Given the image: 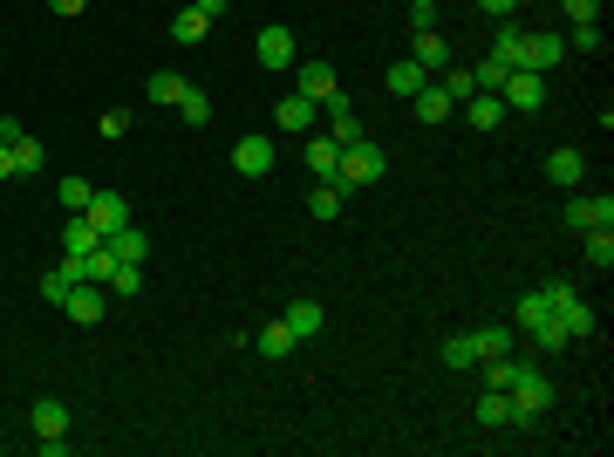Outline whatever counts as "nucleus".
<instances>
[{
  "mask_svg": "<svg viewBox=\"0 0 614 457\" xmlns=\"http://www.w3.org/2000/svg\"><path fill=\"white\" fill-rule=\"evenodd\" d=\"M505 396H512V423L526 430V423H539V417H546V403H553V382H546V376L533 369V362H526V369H519V382H512Z\"/></svg>",
  "mask_w": 614,
  "mask_h": 457,
  "instance_id": "obj_1",
  "label": "nucleus"
},
{
  "mask_svg": "<svg viewBox=\"0 0 614 457\" xmlns=\"http://www.w3.org/2000/svg\"><path fill=\"white\" fill-rule=\"evenodd\" d=\"M383 178V144H342V171H335V185L342 191H362V185H376Z\"/></svg>",
  "mask_w": 614,
  "mask_h": 457,
  "instance_id": "obj_2",
  "label": "nucleus"
},
{
  "mask_svg": "<svg viewBox=\"0 0 614 457\" xmlns=\"http://www.w3.org/2000/svg\"><path fill=\"white\" fill-rule=\"evenodd\" d=\"M28 423H35V437H41V457H62V451H69V410H62L55 396H41L35 410H28Z\"/></svg>",
  "mask_w": 614,
  "mask_h": 457,
  "instance_id": "obj_3",
  "label": "nucleus"
},
{
  "mask_svg": "<svg viewBox=\"0 0 614 457\" xmlns=\"http://www.w3.org/2000/svg\"><path fill=\"white\" fill-rule=\"evenodd\" d=\"M232 171H239V178H267L273 171V137L267 130H246V137L232 144Z\"/></svg>",
  "mask_w": 614,
  "mask_h": 457,
  "instance_id": "obj_4",
  "label": "nucleus"
},
{
  "mask_svg": "<svg viewBox=\"0 0 614 457\" xmlns=\"http://www.w3.org/2000/svg\"><path fill=\"white\" fill-rule=\"evenodd\" d=\"M560 55H567V35L539 28V35H526V41H519V62H512V69H533V76H546V69H553Z\"/></svg>",
  "mask_w": 614,
  "mask_h": 457,
  "instance_id": "obj_5",
  "label": "nucleus"
},
{
  "mask_svg": "<svg viewBox=\"0 0 614 457\" xmlns=\"http://www.w3.org/2000/svg\"><path fill=\"white\" fill-rule=\"evenodd\" d=\"M253 55H260V69H294V62H301V55H294V28L267 21V28L253 35Z\"/></svg>",
  "mask_w": 614,
  "mask_h": 457,
  "instance_id": "obj_6",
  "label": "nucleus"
},
{
  "mask_svg": "<svg viewBox=\"0 0 614 457\" xmlns=\"http://www.w3.org/2000/svg\"><path fill=\"white\" fill-rule=\"evenodd\" d=\"M82 219H89V226H96L103 239H110V232H123V226H130V198H123V191H96Z\"/></svg>",
  "mask_w": 614,
  "mask_h": 457,
  "instance_id": "obj_7",
  "label": "nucleus"
},
{
  "mask_svg": "<svg viewBox=\"0 0 614 457\" xmlns=\"http://www.w3.org/2000/svg\"><path fill=\"white\" fill-rule=\"evenodd\" d=\"M410 62H417L423 76H444V69H451V41L437 35V28H417V41H410Z\"/></svg>",
  "mask_w": 614,
  "mask_h": 457,
  "instance_id": "obj_8",
  "label": "nucleus"
},
{
  "mask_svg": "<svg viewBox=\"0 0 614 457\" xmlns=\"http://www.w3.org/2000/svg\"><path fill=\"white\" fill-rule=\"evenodd\" d=\"M321 110H328V137H335V144H362V137H369V130H362V116H355V103H348L342 89H335Z\"/></svg>",
  "mask_w": 614,
  "mask_h": 457,
  "instance_id": "obj_9",
  "label": "nucleus"
},
{
  "mask_svg": "<svg viewBox=\"0 0 614 457\" xmlns=\"http://www.w3.org/2000/svg\"><path fill=\"white\" fill-rule=\"evenodd\" d=\"M499 96H505V110H539V103H546V76H533V69H512Z\"/></svg>",
  "mask_w": 614,
  "mask_h": 457,
  "instance_id": "obj_10",
  "label": "nucleus"
},
{
  "mask_svg": "<svg viewBox=\"0 0 614 457\" xmlns=\"http://www.w3.org/2000/svg\"><path fill=\"white\" fill-rule=\"evenodd\" d=\"M458 110H464V123H471V130H499L505 116H512V110H505V96H499V89H478V96H464Z\"/></svg>",
  "mask_w": 614,
  "mask_h": 457,
  "instance_id": "obj_11",
  "label": "nucleus"
},
{
  "mask_svg": "<svg viewBox=\"0 0 614 457\" xmlns=\"http://www.w3.org/2000/svg\"><path fill=\"white\" fill-rule=\"evenodd\" d=\"M103 287H96V280H76V287H69V301H62V314H69V321H82V328H96V321H103Z\"/></svg>",
  "mask_w": 614,
  "mask_h": 457,
  "instance_id": "obj_12",
  "label": "nucleus"
},
{
  "mask_svg": "<svg viewBox=\"0 0 614 457\" xmlns=\"http://www.w3.org/2000/svg\"><path fill=\"white\" fill-rule=\"evenodd\" d=\"M294 89H301L307 103H328V96H335V89H342V82H335V62H294Z\"/></svg>",
  "mask_w": 614,
  "mask_h": 457,
  "instance_id": "obj_13",
  "label": "nucleus"
},
{
  "mask_svg": "<svg viewBox=\"0 0 614 457\" xmlns=\"http://www.w3.org/2000/svg\"><path fill=\"white\" fill-rule=\"evenodd\" d=\"M567 226L574 232H594V226H614V198H567Z\"/></svg>",
  "mask_w": 614,
  "mask_h": 457,
  "instance_id": "obj_14",
  "label": "nucleus"
},
{
  "mask_svg": "<svg viewBox=\"0 0 614 457\" xmlns=\"http://www.w3.org/2000/svg\"><path fill=\"white\" fill-rule=\"evenodd\" d=\"M410 110H417L423 123H444V116H458V103L444 96V82L430 76V82H423V89H417V96H410Z\"/></svg>",
  "mask_w": 614,
  "mask_h": 457,
  "instance_id": "obj_15",
  "label": "nucleus"
},
{
  "mask_svg": "<svg viewBox=\"0 0 614 457\" xmlns=\"http://www.w3.org/2000/svg\"><path fill=\"white\" fill-rule=\"evenodd\" d=\"M280 321L294 328V342H307V335H321V328H328V307H321V301H307V294H301V301L287 307Z\"/></svg>",
  "mask_w": 614,
  "mask_h": 457,
  "instance_id": "obj_16",
  "label": "nucleus"
},
{
  "mask_svg": "<svg viewBox=\"0 0 614 457\" xmlns=\"http://www.w3.org/2000/svg\"><path fill=\"white\" fill-rule=\"evenodd\" d=\"M110 253L123 260V267H144V260H151V232H144V226H123V232H110Z\"/></svg>",
  "mask_w": 614,
  "mask_h": 457,
  "instance_id": "obj_17",
  "label": "nucleus"
},
{
  "mask_svg": "<svg viewBox=\"0 0 614 457\" xmlns=\"http://www.w3.org/2000/svg\"><path fill=\"white\" fill-rule=\"evenodd\" d=\"M76 280H82V260H69V253H62V267H55V273H41V301H48V307H62Z\"/></svg>",
  "mask_w": 614,
  "mask_h": 457,
  "instance_id": "obj_18",
  "label": "nucleus"
},
{
  "mask_svg": "<svg viewBox=\"0 0 614 457\" xmlns=\"http://www.w3.org/2000/svg\"><path fill=\"white\" fill-rule=\"evenodd\" d=\"M307 171L328 185V178L342 171V144H335V137H307Z\"/></svg>",
  "mask_w": 614,
  "mask_h": 457,
  "instance_id": "obj_19",
  "label": "nucleus"
},
{
  "mask_svg": "<svg viewBox=\"0 0 614 457\" xmlns=\"http://www.w3.org/2000/svg\"><path fill=\"white\" fill-rule=\"evenodd\" d=\"M580 171H587V157H580L574 144H560V151L546 157V178H553V185H567V191L580 185Z\"/></svg>",
  "mask_w": 614,
  "mask_h": 457,
  "instance_id": "obj_20",
  "label": "nucleus"
},
{
  "mask_svg": "<svg viewBox=\"0 0 614 457\" xmlns=\"http://www.w3.org/2000/svg\"><path fill=\"white\" fill-rule=\"evenodd\" d=\"M96 246H103V232L89 226V219H69V226H62V253H69V260H82V253H96Z\"/></svg>",
  "mask_w": 614,
  "mask_h": 457,
  "instance_id": "obj_21",
  "label": "nucleus"
},
{
  "mask_svg": "<svg viewBox=\"0 0 614 457\" xmlns=\"http://www.w3.org/2000/svg\"><path fill=\"white\" fill-rule=\"evenodd\" d=\"M342 198H348V191L335 185V178L314 185V191H307V219H342Z\"/></svg>",
  "mask_w": 614,
  "mask_h": 457,
  "instance_id": "obj_22",
  "label": "nucleus"
},
{
  "mask_svg": "<svg viewBox=\"0 0 614 457\" xmlns=\"http://www.w3.org/2000/svg\"><path fill=\"white\" fill-rule=\"evenodd\" d=\"M144 96H151L157 110H178V96H185V76H171V69H157V76L144 82Z\"/></svg>",
  "mask_w": 614,
  "mask_h": 457,
  "instance_id": "obj_23",
  "label": "nucleus"
},
{
  "mask_svg": "<svg viewBox=\"0 0 614 457\" xmlns=\"http://www.w3.org/2000/svg\"><path fill=\"white\" fill-rule=\"evenodd\" d=\"M437 362H444V369H478V348H471V335H444V342H437Z\"/></svg>",
  "mask_w": 614,
  "mask_h": 457,
  "instance_id": "obj_24",
  "label": "nucleus"
},
{
  "mask_svg": "<svg viewBox=\"0 0 614 457\" xmlns=\"http://www.w3.org/2000/svg\"><path fill=\"white\" fill-rule=\"evenodd\" d=\"M314 110H321V103H307L301 89H294V96L280 103V130H301V137H307V130H314Z\"/></svg>",
  "mask_w": 614,
  "mask_h": 457,
  "instance_id": "obj_25",
  "label": "nucleus"
},
{
  "mask_svg": "<svg viewBox=\"0 0 614 457\" xmlns=\"http://www.w3.org/2000/svg\"><path fill=\"white\" fill-rule=\"evenodd\" d=\"M205 28H212V21H205L198 7H178V14H171V41H185V48H192V41H205Z\"/></svg>",
  "mask_w": 614,
  "mask_h": 457,
  "instance_id": "obj_26",
  "label": "nucleus"
},
{
  "mask_svg": "<svg viewBox=\"0 0 614 457\" xmlns=\"http://www.w3.org/2000/svg\"><path fill=\"white\" fill-rule=\"evenodd\" d=\"M478 423H485V430L512 423V396H505V389H485V396H478Z\"/></svg>",
  "mask_w": 614,
  "mask_h": 457,
  "instance_id": "obj_27",
  "label": "nucleus"
},
{
  "mask_svg": "<svg viewBox=\"0 0 614 457\" xmlns=\"http://www.w3.org/2000/svg\"><path fill=\"white\" fill-rule=\"evenodd\" d=\"M253 348H260V355H273V362H280V355L294 348V328H287V321H267V328L253 335Z\"/></svg>",
  "mask_w": 614,
  "mask_h": 457,
  "instance_id": "obj_28",
  "label": "nucleus"
},
{
  "mask_svg": "<svg viewBox=\"0 0 614 457\" xmlns=\"http://www.w3.org/2000/svg\"><path fill=\"white\" fill-rule=\"evenodd\" d=\"M580 239H587V267L608 273V267H614V232H608V226H594V232H580Z\"/></svg>",
  "mask_w": 614,
  "mask_h": 457,
  "instance_id": "obj_29",
  "label": "nucleus"
},
{
  "mask_svg": "<svg viewBox=\"0 0 614 457\" xmlns=\"http://www.w3.org/2000/svg\"><path fill=\"white\" fill-rule=\"evenodd\" d=\"M423 82H430V76H423V69L410 62V55H403V62H389V89H396V96H417Z\"/></svg>",
  "mask_w": 614,
  "mask_h": 457,
  "instance_id": "obj_30",
  "label": "nucleus"
},
{
  "mask_svg": "<svg viewBox=\"0 0 614 457\" xmlns=\"http://www.w3.org/2000/svg\"><path fill=\"white\" fill-rule=\"evenodd\" d=\"M178 116H185V123H212V96H205L198 82H185V96H178Z\"/></svg>",
  "mask_w": 614,
  "mask_h": 457,
  "instance_id": "obj_31",
  "label": "nucleus"
},
{
  "mask_svg": "<svg viewBox=\"0 0 614 457\" xmlns=\"http://www.w3.org/2000/svg\"><path fill=\"white\" fill-rule=\"evenodd\" d=\"M55 198H62V212H89L96 185H89V178H62V185H55Z\"/></svg>",
  "mask_w": 614,
  "mask_h": 457,
  "instance_id": "obj_32",
  "label": "nucleus"
},
{
  "mask_svg": "<svg viewBox=\"0 0 614 457\" xmlns=\"http://www.w3.org/2000/svg\"><path fill=\"white\" fill-rule=\"evenodd\" d=\"M110 273H116V253H110V239H103L96 253H82V280H96V287H103Z\"/></svg>",
  "mask_w": 614,
  "mask_h": 457,
  "instance_id": "obj_33",
  "label": "nucleus"
},
{
  "mask_svg": "<svg viewBox=\"0 0 614 457\" xmlns=\"http://www.w3.org/2000/svg\"><path fill=\"white\" fill-rule=\"evenodd\" d=\"M7 151H14V178H28V171H41V164H48V151H41L35 137H21V144H7Z\"/></svg>",
  "mask_w": 614,
  "mask_h": 457,
  "instance_id": "obj_34",
  "label": "nucleus"
},
{
  "mask_svg": "<svg viewBox=\"0 0 614 457\" xmlns=\"http://www.w3.org/2000/svg\"><path fill=\"white\" fill-rule=\"evenodd\" d=\"M567 55H601V21H574V35H567Z\"/></svg>",
  "mask_w": 614,
  "mask_h": 457,
  "instance_id": "obj_35",
  "label": "nucleus"
},
{
  "mask_svg": "<svg viewBox=\"0 0 614 457\" xmlns=\"http://www.w3.org/2000/svg\"><path fill=\"white\" fill-rule=\"evenodd\" d=\"M471 348H478V362H485V355H512V328H478Z\"/></svg>",
  "mask_w": 614,
  "mask_h": 457,
  "instance_id": "obj_36",
  "label": "nucleus"
},
{
  "mask_svg": "<svg viewBox=\"0 0 614 457\" xmlns=\"http://www.w3.org/2000/svg\"><path fill=\"white\" fill-rule=\"evenodd\" d=\"M519 369H526V362H512V355H485V382H492V389H512Z\"/></svg>",
  "mask_w": 614,
  "mask_h": 457,
  "instance_id": "obj_37",
  "label": "nucleus"
},
{
  "mask_svg": "<svg viewBox=\"0 0 614 457\" xmlns=\"http://www.w3.org/2000/svg\"><path fill=\"white\" fill-rule=\"evenodd\" d=\"M519 41H526V28H512V21H499V35H492V55H499L505 69L519 62Z\"/></svg>",
  "mask_w": 614,
  "mask_h": 457,
  "instance_id": "obj_38",
  "label": "nucleus"
},
{
  "mask_svg": "<svg viewBox=\"0 0 614 457\" xmlns=\"http://www.w3.org/2000/svg\"><path fill=\"white\" fill-rule=\"evenodd\" d=\"M103 287L130 301V294H144V267H123V260H116V273H110V280H103Z\"/></svg>",
  "mask_w": 614,
  "mask_h": 457,
  "instance_id": "obj_39",
  "label": "nucleus"
},
{
  "mask_svg": "<svg viewBox=\"0 0 614 457\" xmlns=\"http://www.w3.org/2000/svg\"><path fill=\"white\" fill-rule=\"evenodd\" d=\"M444 96H451V103L478 96V76H471V69H444Z\"/></svg>",
  "mask_w": 614,
  "mask_h": 457,
  "instance_id": "obj_40",
  "label": "nucleus"
},
{
  "mask_svg": "<svg viewBox=\"0 0 614 457\" xmlns=\"http://www.w3.org/2000/svg\"><path fill=\"white\" fill-rule=\"evenodd\" d=\"M526 335H533V342L546 348V355H553V348H567V328H560V321H553V314H546V321H539V328H526Z\"/></svg>",
  "mask_w": 614,
  "mask_h": 457,
  "instance_id": "obj_41",
  "label": "nucleus"
},
{
  "mask_svg": "<svg viewBox=\"0 0 614 457\" xmlns=\"http://www.w3.org/2000/svg\"><path fill=\"white\" fill-rule=\"evenodd\" d=\"M471 76H478V89H505V76H512V69H505L499 55H492V62H478V69H471Z\"/></svg>",
  "mask_w": 614,
  "mask_h": 457,
  "instance_id": "obj_42",
  "label": "nucleus"
},
{
  "mask_svg": "<svg viewBox=\"0 0 614 457\" xmlns=\"http://www.w3.org/2000/svg\"><path fill=\"white\" fill-rule=\"evenodd\" d=\"M96 130H103V137H123V130H130V110H103V116H96Z\"/></svg>",
  "mask_w": 614,
  "mask_h": 457,
  "instance_id": "obj_43",
  "label": "nucleus"
},
{
  "mask_svg": "<svg viewBox=\"0 0 614 457\" xmlns=\"http://www.w3.org/2000/svg\"><path fill=\"white\" fill-rule=\"evenodd\" d=\"M560 7H567V21H594L601 14V0H560Z\"/></svg>",
  "mask_w": 614,
  "mask_h": 457,
  "instance_id": "obj_44",
  "label": "nucleus"
},
{
  "mask_svg": "<svg viewBox=\"0 0 614 457\" xmlns=\"http://www.w3.org/2000/svg\"><path fill=\"white\" fill-rule=\"evenodd\" d=\"M410 21H417V28H437V0H410Z\"/></svg>",
  "mask_w": 614,
  "mask_h": 457,
  "instance_id": "obj_45",
  "label": "nucleus"
},
{
  "mask_svg": "<svg viewBox=\"0 0 614 457\" xmlns=\"http://www.w3.org/2000/svg\"><path fill=\"white\" fill-rule=\"evenodd\" d=\"M192 7L205 14V21H226V7H232V0H192Z\"/></svg>",
  "mask_w": 614,
  "mask_h": 457,
  "instance_id": "obj_46",
  "label": "nucleus"
},
{
  "mask_svg": "<svg viewBox=\"0 0 614 457\" xmlns=\"http://www.w3.org/2000/svg\"><path fill=\"white\" fill-rule=\"evenodd\" d=\"M478 7H485V14H499V21H512V14H519V0H478Z\"/></svg>",
  "mask_w": 614,
  "mask_h": 457,
  "instance_id": "obj_47",
  "label": "nucleus"
},
{
  "mask_svg": "<svg viewBox=\"0 0 614 457\" xmlns=\"http://www.w3.org/2000/svg\"><path fill=\"white\" fill-rule=\"evenodd\" d=\"M21 137H28V130H21L14 116H0V144H21Z\"/></svg>",
  "mask_w": 614,
  "mask_h": 457,
  "instance_id": "obj_48",
  "label": "nucleus"
},
{
  "mask_svg": "<svg viewBox=\"0 0 614 457\" xmlns=\"http://www.w3.org/2000/svg\"><path fill=\"white\" fill-rule=\"evenodd\" d=\"M82 7H89V0H55V14H82Z\"/></svg>",
  "mask_w": 614,
  "mask_h": 457,
  "instance_id": "obj_49",
  "label": "nucleus"
},
{
  "mask_svg": "<svg viewBox=\"0 0 614 457\" xmlns=\"http://www.w3.org/2000/svg\"><path fill=\"white\" fill-rule=\"evenodd\" d=\"M0 178H14V151L7 144H0Z\"/></svg>",
  "mask_w": 614,
  "mask_h": 457,
  "instance_id": "obj_50",
  "label": "nucleus"
},
{
  "mask_svg": "<svg viewBox=\"0 0 614 457\" xmlns=\"http://www.w3.org/2000/svg\"><path fill=\"white\" fill-rule=\"evenodd\" d=\"M519 7H526V0H519Z\"/></svg>",
  "mask_w": 614,
  "mask_h": 457,
  "instance_id": "obj_51",
  "label": "nucleus"
}]
</instances>
